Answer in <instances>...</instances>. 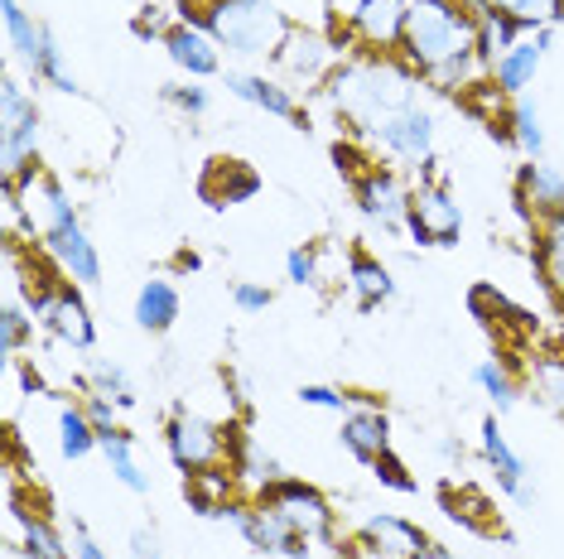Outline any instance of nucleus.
Wrapping results in <instances>:
<instances>
[{
  "mask_svg": "<svg viewBox=\"0 0 564 559\" xmlns=\"http://www.w3.org/2000/svg\"><path fill=\"white\" fill-rule=\"evenodd\" d=\"M401 58L440 92L464 97L468 87L492 78L487 58L478 54V24L458 0H410Z\"/></svg>",
  "mask_w": 564,
  "mask_h": 559,
  "instance_id": "f257e3e1",
  "label": "nucleus"
},
{
  "mask_svg": "<svg viewBox=\"0 0 564 559\" xmlns=\"http://www.w3.org/2000/svg\"><path fill=\"white\" fill-rule=\"evenodd\" d=\"M420 73L410 68L401 54H367V58H348L328 73V101L343 111L352 125H381L387 117L415 107L420 92Z\"/></svg>",
  "mask_w": 564,
  "mask_h": 559,
  "instance_id": "f03ea898",
  "label": "nucleus"
},
{
  "mask_svg": "<svg viewBox=\"0 0 564 559\" xmlns=\"http://www.w3.org/2000/svg\"><path fill=\"white\" fill-rule=\"evenodd\" d=\"M194 20L198 30L213 34L217 48H227L237 58H275L285 34L294 30L275 0H198L184 24Z\"/></svg>",
  "mask_w": 564,
  "mask_h": 559,
  "instance_id": "7ed1b4c3",
  "label": "nucleus"
},
{
  "mask_svg": "<svg viewBox=\"0 0 564 559\" xmlns=\"http://www.w3.org/2000/svg\"><path fill=\"white\" fill-rule=\"evenodd\" d=\"M40 101L24 92L15 73H6L0 78V174H6V184L40 169Z\"/></svg>",
  "mask_w": 564,
  "mask_h": 559,
  "instance_id": "20e7f679",
  "label": "nucleus"
},
{
  "mask_svg": "<svg viewBox=\"0 0 564 559\" xmlns=\"http://www.w3.org/2000/svg\"><path fill=\"white\" fill-rule=\"evenodd\" d=\"M164 449H170V459L184 478L203 473V468H217L227 459V425H213V419L174 405V419L164 429Z\"/></svg>",
  "mask_w": 564,
  "mask_h": 559,
  "instance_id": "39448f33",
  "label": "nucleus"
},
{
  "mask_svg": "<svg viewBox=\"0 0 564 559\" xmlns=\"http://www.w3.org/2000/svg\"><path fill=\"white\" fill-rule=\"evenodd\" d=\"M256 502H265L271 512H280V516H285V526L300 530L304 540H328L333 536V506H328V497L314 487V482L280 478Z\"/></svg>",
  "mask_w": 564,
  "mask_h": 559,
  "instance_id": "423d86ee",
  "label": "nucleus"
},
{
  "mask_svg": "<svg viewBox=\"0 0 564 559\" xmlns=\"http://www.w3.org/2000/svg\"><path fill=\"white\" fill-rule=\"evenodd\" d=\"M223 520H232V526L241 530V540H247L251 550L290 555V559H310V555H314V540H304L300 530H290L285 516L271 512L265 502H232Z\"/></svg>",
  "mask_w": 564,
  "mask_h": 559,
  "instance_id": "0eeeda50",
  "label": "nucleus"
},
{
  "mask_svg": "<svg viewBox=\"0 0 564 559\" xmlns=\"http://www.w3.org/2000/svg\"><path fill=\"white\" fill-rule=\"evenodd\" d=\"M357 194V208H362L367 222H377L381 232H401L410 222V198H415V188H405V179L395 169H381V164H371L362 179L352 184Z\"/></svg>",
  "mask_w": 564,
  "mask_h": 559,
  "instance_id": "6e6552de",
  "label": "nucleus"
},
{
  "mask_svg": "<svg viewBox=\"0 0 564 559\" xmlns=\"http://www.w3.org/2000/svg\"><path fill=\"white\" fill-rule=\"evenodd\" d=\"M338 58H343V48L333 44V34L310 30V24H294L285 34V44H280V54H275V68L294 83H328V73L338 68Z\"/></svg>",
  "mask_w": 564,
  "mask_h": 559,
  "instance_id": "1a4fd4ad",
  "label": "nucleus"
},
{
  "mask_svg": "<svg viewBox=\"0 0 564 559\" xmlns=\"http://www.w3.org/2000/svg\"><path fill=\"white\" fill-rule=\"evenodd\" d=\"M405 232L420 241V246H454L458 232H464V212H458L454 194L444 184H420L415 198H410V222Z\"/></svg>",
  "mask_w": 564,
  "mask_h": 559,
  "instance_id": "9d476101",
  "label": "nucleus"
},
{
  "mask_svg": "<svg viewBox=\"0 0 564 559\" xmlns=\"http://www.w3.org/2000/svg\"><path fill=\"white\" fill-rule=\"evenodd\" d=\"M405 20L410 0H357V10L348 15L352 44H362L367 54H401Z\"/></svg>",
  "mask_w": 564,
  "mask_h": 559,
  "instance_id": "9b49d317",
  "label": "nucleus"
},
{
  "mask_svg": "<svg viewBox=\"0 0 564 559\" xmlns=\"http://www.w3.org/2000/svg\"><path fill=\"white\" fill-rule=\"evenodd\" d=\"M371 140H377L391 160L425 169V164L434 160V117L425 107H410V111H401V117H387L381 125H371Z\"/></svg>",
  "mask_w": 564,
  "mask_h": 559,
  "instance_id": "f8f14e48",
  "label": "nucleus"
},
{
  "mask_svg": "<svg viewBox=\"0 0 564 559\" xmlns=\"http://www.w3.org/2000/svg\"><path fill=\"white\" fill-rule=\"evenodd\" d=\"M40 246H44V256L58 265V275L73 280V285L93 289L101 280V256H97L93 237L83 232V222H68V227H58V232H48Z\"/></svg>",
  "mask_w": 564,
  "mask_h": 559,
  "instance_id": "ddd939ff",
  "label": "nucleus"
},
{
  "mask_svg": "<svg viewBox=\"0 0 564 559\" xmlns=\"http://www.w3.org/2000/svg\"><path fill=\"white\" fill-rule=\"evenodd\" d=\"M478 443H482V459H487V468L497 473V487H502L511 502L531 506V502H535L531 468H525V459H521V453L507 443L502 429H497V415H487V419H482V435H478Z\"/></svg>",
  "mask_w": 564,
  "mask_h": 559,
  "instance_id": "4468645a",
  "label": "nucleus"
},
{
  "mask_svg": "<svg viewBox=\"0 0 564 559\" xmlns=\"http://www.w3.org/2000/svg\"><path fill=\"white\" fill-rule=\"evenodd\" d=\"M550 34H555V30H525L521 40L492 63L497 92H502V97H521L525 87L535 83V73H541V63L550 54Z\"/></svg>",
  "mask_w": 564,
  "mask_h": 559,
  "instance_id": "2eb2a0df",
  "label": "nucleus"
},
{
  "mask_svg": "<svg viewBox=\"0 0 564 559\" xmlns=\"http://www.w3.org/2000/svg\"><path fill=\"white\" fill-rule=\"evenodd\" d=\"M357 540H362V550L371 559H415L425 550V530L415 526V520L405 516H391V512H377L362 520V530H357Z\"/></svg>",
  "mask_w": 564,
  "mask_h": 559,
  "instance_id": "dca6fc26",
  "label": "nucleus"
},
{
  "mask_svg": "<svg viewBox=\"0 0 564 559\" xmlns=\"http://www.w3.org/2000/svg\"><path fill=\"white\" fill-rule=\"evenodd\" d=\"M164 48H170V63L178 73H188L194 83L203 78H217L223 73V54H217V40L208 30H198V24H170V34H164Z\"/></svg>",
  "mask_w": 564,
  "mask_h": 559,
  "instance_id": "f3484780",
  "label": "nucleus"
},
{
  "mask_svg": "<svg viewBox=\"0 0 564 559\" xmlns=\"http://www.w3.org/2000/svg\"><path fill=\"white\" fill-rule=\"evenodd\" d=\"M517 202L525 218H535V222L555 218L564 208V174L545 160H525L517 169Z\"/></svg>",
  "mask_w": 564,
  "mask_h": 559,
  "instance_id": "a211bd4d",
  "label": "nucleus"
},
{
  "mask_svg": "<svg viewBox=\"0 0 564 559\" xmlns=\"http://www.w3.org/2000/svg\"><path fill=\"white\" fill-rule=\"evenodd\" d=\"M227 468L237 473V487H247L251 497H261L271 482H280V463L241 425H227Z\"/></svg>",
  "mask_w": 564,
  "mask_h": 559,
  "instance_id": "6ab92c4d",
  "label": "nucleus"
},
{
  "mask_svg": "<svg viewBox=\"0 0 564 559\" xmlns=\"http://www.w3.org/2000/svg\"><path fill=\"white\" fill-rule=\"evenodd\" d=\"M0 24H6V40H10V48H15V58H20L30 73H40L44 54L58 44L54 34H48V24L34 20L30 10L20 6V0H0Z\"/></svg>",
  "mask_w": 564,
  "mask_h": 559,
  "instance_id": "aec40b11",
  "label": "nucleus"
},
{
  "mask_svg": "<svg viewBox=\"0 0 564 559\" xmlns=\"http://www.w3.org/2000/svg\"><path fill=\"white\" fill-rule=\"evenodd\" d=\"M343 449L352 453L357 463H377L381 453L391 449V419H387V410H377V405H357V410L343 419Z\"/></svg>",
  "mask_w": 564,
  "mask_h": 559,
  "instance_id": "412c9836",
  "label": "nucleus"
},
{
  "mask_svg": "<svg viewBox=\"0 0 564 559\" xmlns=\"http://www.w3.org/2000/svg\"><path fill=\"white\" fill-rule=\"evenodd\" d=\"M256 194H261V174L247 169L241 160H213V169L203 174V198H208L217 212L232 208V202H247Z\"/></svg>",
  "mask_w": 564,
  "mask_h": 559,
  "instance_id": "4be33fe9",
  "label": "nucleus"
},
{
  "mask_svg": "<svg viewBox=\"0 0 564 559\" xmlns=\"http://www.w3.org/2000/svg\"><path fill=\"white\" fill-rule=\"evenodd\" d=\"M227 92L251 101V107L271 111V117H290V121H304L300 117V101H294V92L285 83L275 78H261V73H227Z\"/></svg>",
  "mask_w": 564,
  "mask_h": 559,
  "instance_id": "5701e85b",
  "label": "nucleus"
},
{
  "mask_svg": "<svg viewBox=\"0 0 564 559\" xmlns=\"http://www.w3.org/2000/svg\"><path fill=\"white\" fill-rule=\"evenodd\" d=\"M184 497H188V506H194L198 516H217V520H223L227 506H232V497H237V473H232V468H223V463L203 468V473H188Z\"/></svg>",
  "mask_w": 564,
  "mask_h": 559,
  "instance_id": "b1692460",
  "label": "nucleus"
},
{
  "mask_svg": "<svg viewBox=\"0 0 564 559\" xmlns=\"http://www.w3.org/2000/svg\"><path fill=\"white\" fill-rule=\"evenodd\" d=\"M178 314H184V299H178V289L170 285L164 275L145 280L135 295V324L145 328V333H170L178 324Z\"/></svg>",
  "mask_w": 564,
  "mask_h": 559,
  "instance_id": "393cba45",
  "label": "nucleus"
},
{
  "mask_svg": "<svg viewBox=\"0 0 564 559\" xmlns=\"http://www.w3.org/2000/svg\"><path fill=\"white\" fill-rule=\"evenodd\" d=\"M348 289H352V299L362 304V309H381V304L395 295V280H391V271L377 256H367V251H352V261H348Z\"/></svg>",
  "mask_w": 564,
  "mask_h": 559,
  "instance_id": "a878e982",
  "label": "nucleus"
},
{
  "mask_svg": "<svg viewBox=\"0 0 564 559\" xmlns=\"http://www.w3.org/2000/svg\"><path fill=\"white\" fill-rule=\"evenodd\" d=\"M468 15H482V10H502L525 30H555L564 20V0H458Z\"/></svg>",
  "mask_w": 564,
  "mask_h": 559,
  "instance_id": "bb28decb",
  "label": "nucleus"
},
{
  "mask_svg": "<svg viewBox=\"0 0 564 559\" xmlns=\"http://www.w3.org/2000/svg\"><path fill=\"white\" fill-rule=\"evenodd\" d=\"M58 449H63V459H73V463L87 459L93 449H101V435L83 405H63L58 410Z\"/></svg>",
  "mask_w": 564,
  "mask_h": 559,
  "instance_id": "cd10ccee",
  "label": "nucleus"
},
{
  "mask_svg": "<svg viewBox=\"0 0 564 559\" xmlns=\"http://www.w3.org/2000/svg\"><path fill=\"white\" fill-rule=\"evenodd\" d=\"M101 453H107V468H111V478H117L121 487H131V492H150L145 468L135 463V439L126 435V429H117V435H101Z\"/></svg>",
  "mask_w": 564,
  "mask_h": 559,
  "instance_id": "c85d7f7f",
  "label": "nucleus"
},
{
  "mask_svg": "<svg viewBox=\"0 0 564 559\" xmlns=\"http://www.w3.org/2000/svg\"><path fill=\"white\" fill-rule=\"evenodd\" d=\"M473 24H478V54L487 58V68H492V63L525 34V24L502 15V10H482V15H473Z\"/></svg>",
  "mask_w": 564,
  "mask_h": 559,
  "instance_id": "c756f323",
  "label": "nucleus"
},
{
  "mask_svg": "<svg viewBox=\"0 0 564 559\" xmlns=\"http://www.w3.org/2000/svg\"><path fill=\"white\" fill-rule=\"evenodd\" d=\"M507 135L525 160H545V125H541V111H535L531 101L517 97V107L507 111Z\"/></svg>",
  "mask_w": 564,
  "mask_h": 559,
  "instance_id": "7c9ffc66",
  "label": "nucleus"
},
{
  "mask_svg": "<svg viewBox=\"0 0 564 559\" xmlns=\"http://www.w3.org/2000/svg\"><path fill=\"white\" fill-rule=\"evenodd\" d=\"M535 261H541L550 289L564 299V208L555 212V218L541 222V246H535Z\"/></svg>",
  "mask_w": 564,
  "mask_h": 559,
  "instance_id": "2f4dec72",
  "label": "nucleus"
},
{
  "mask_svg": "<svg viewBox=\"0 0 564 559\" xmlns=\"http://www.w3.org/2000/svg\"><path fill=\"white\" fill-rule=\"evenodd\" d=\"M473 381L487 391V401L497 405V415H507L511 405L521 401V386L511 381V366L502 362V358H487V362H478V372H473Z\"/></svg>",
  "mask_w": 564,
  "mask_h": 559,
  "instance_id": "473e14b6",
  "label": "nucleus"
},
{
  "mask_svg": "<svg viewBox=\"0 0 564 559\" xmlns=\"http://www.w3.org/2000/svg\"><path fill=\"white\" fill-rule=\"evenodd\" d=\"M30 342H34V314L24 309V299H10L6 309H0V352L20 358Z\"/></svg>",
  "mask_w": 564,
  "mask_h": 559,
  "instance_id": "72a5a7b5",
  "label": "nucleus"
},
{
  "mask_svg": "<svg viewBox=\"0 0 564 559\" xmlns=\"http://www.w3.org/2000/svg\"><path fill=\"white\" fill-rule=\"evenodd\" d=\"M87 376H93L97 396H107L117 405H135V386H131V376H126V366L107 362V358H93V362H87Z\"/></svg>",
  "mask_w": 564,
  "mask_h": 559,
  "instance_id": "f704fd0d",
  "label": "nucleus"
},
{
  "mask_svg": "<svg viewBox=\"0 0 564 559\" xmlns=\"http://www.w3.org/2000/svg\"><path fill=\"white\" fill-rule=\"evenodd\" d=\"M371 473H377V482H381V487H391V492H405V497H410V492H420V478H410V468L395 459L391 449L371 463Z\"/></svg>",
  "mask_w": 564,
  "mask_h": 559,
  "instance_id": "c9c22d12",
  "label": "nucleus"
},
{
  "mask_svg": "<svg viewBox=\"0 0 564 559\" xmlns=\"http://www.w3.org/2000/svg\"><path fill=\"white\" fill-rule=\"evenodd\" d=\"M285 275H290V285H318V251L294 246L285 256Z\"/></svg>",
  "mask_w": 564,
  "mask_h": 559,
  "instance_id": "e433bc0d",
  "label": "nucleus"
},
{
  "mask_svg": "<svg viewBox=\"0 0 564 559\" xmlns=\"http://www.w3.org/2000/svg\"><path fill=\"white\" fill-rule=\"evenodd\" d=\"M164 97H170L178 111H188V117H203V111H208V87H198L194 78H188V83H174V87H164Z\"/></svg>",
  "mask_w": 564,
  "mask_h": 559,
  "instance_id": "4c0bfd02",
  "label": "nucleus"
},
{
  "mask_svg": "<svg viewBox=\"0 0 564 559\" xmlns=\"http://www.w3.org/2000/svg\"><path fill=\"white\" fill-rule=\"evenodd\" d=\"M271 299L275 295L265 285H256V280H237V285H232V304L241 314H265V309H271Z\"/></svg>",
  "mask_w": 564,
  "mask_h": 559,
  "instance_id": "58836bf2",
  "label": "nucleus"
},
{
  "mask_svg": "<svg viewBox=\"0 0 564 559\" xmlns=\"http://www.w3.org/2000/svg\"><path fill=\"white\" fill-rule=\"evenodd\" d=\"M83 410L93 415V425H97V435H117V401H107V396H97V391H83Z\"/></svg>",
  "mask_w": 564,
  "mask_h": 559,
  "instance_id": "ea45409f",
  "label": "nucleus"
},
{
  "mask_svg": "<svg viewBox=\"0 0 564 559\" xmlns=\"http://www.w3.org/2000/svg\"><path fill=\"white\" fill-rule=\"evenodd\" d=\"M300 401L314 405V410H348L352 405V396L338 386H300Z\"/></svg>",
  "mask_w": 564,
  "mask_h": 559,
  "instance_id": "a19ab883",
  "label": "nucleus"
},
{
  "mask_svg": "<svg viewBox=\"0 0 564 559\" xmlns=\"http://www.w3.org/2000/svg\"><path fill=\"white\" fill-rule=\"evenodd\" d=\"M73 559H107V550L87 536V526L83 520H73Z\"/></svg>",
  "mask_w": 564,
  "mask_h": 559,
  "instance_id": "79ce46f5",
  "label": "nucleus"
},
{
  "mask_svg": "<svg viewBox=\"0 0 564 559\" xmlns=\"http://www.w3.org/2000/svg\"><path fill=\"white\" fill-rule=\"evenodd\" d=\"M131 559H164L155 530H135L131 536Z\"/></svg>",
  "mask_w": 564,
  "mask_h": 559,
  "instance_id": "37998d69",
  "label": "nucleus"
},
{
  "mask_svg": "<svg viewBox=\"0 0 564 559\" xmlns=\"http://www.w3.org/2000/svg\"><path fill=\"white\" fill-rule=\"evenodd\" d=\"M440 453L454 463V459H464V443H458V439H440Z\"/></svg>",
  "mask_w": 564,
  "mask_h": 559,
  "instance_id": "c03bdc74",
  "label": "nucleus"
},
{
  "mask_svg": "<svg viewBox=\"0 0 564 559\" xmlns=\"http://www.w3.org/2000/svg\"><path fill=\"white\" fill-rule=\"evenodd\" d=\"M415 559H454V555H448V550H444V545H425V550H420Z\"/></svg>",
  "mask_w": 564,
  "mask_h": 559,
  "instance_id": "a18cd8bd",
  "label": "nucleus"
},
{
  "mask_svg": "<svg viewBox=\"0 0 564 559\" xmlns=\"http://www.w3.org/2000/svg\"><path fill=\"white\" fill-rule=\"evenodd\" d=\"M24 386H30V391H44V376L34 372V366H24Z\"/></svg>",
  "mask_w": 564,
  "mask_h": 559,
  "instance_id": "49530a36",
  "label": "nucleus"
},
{
  "mask_svg": "<svg viewBox=\"0 0 564 559\" xmlns=\"http://www.w3.org/2000/svg\"><path fill=\"white\" fill-rule=\"evenodd\" d=\"M338 559H357V550H348V545H343V550H338Z\"/></svg>",
  "mask_w": 564,
  "mask_h": 559,
  "instance_id": "de8ad7c7",
  "label": "nucleus"
}]
</instances>
